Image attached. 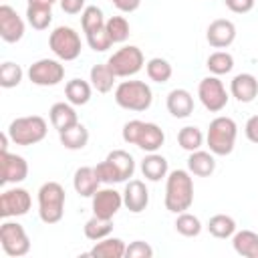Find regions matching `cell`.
<instances>
[{
    "label": "cell",
    "mask_w": 258,
    "mask_h": 258,
    "mask_svg": "<svg viewBox=\"0 0 258 258\" xmlns=\"http://www.w3.org/2000/svg\"><path fill=\"white\" fill-rule=\"evenodd\" d=\"M194 204V181L189 171L173 169L165 181V210L181 214Z\"/></svg>",
    "instance_id": "obj_1"
},
{
    "label": "cell",
    "mask_w": 258,
    "mask_h": 258,
    "mask_svg": "<svg viewBox=\"0 0 258 258\" xmlns=\"http://www.w3.org/2000/svg\"><path fill=\"white\" fill-rule=\"evenodd\" d=\"M101 183H121L135 173V159L123 149H113L101 163L95 165Z\"/></svg>",
    "instance_id": "obj_2"
},
{
    "label": "cell",
    "mask_w": 258,
    "mask_h": 258,
    "mask_svg": "<svg viewBox=\"0 0 258 258\" xmlns=\"http://www.w3.org/2000/svg\"><path fill=\"white\" fill-rule=\"evenodd\" d=\"M123 141L137 145L139 149H143L147 153H153L163 145L165 135L159 125L133 119V121L125 123V127H123Z\"/></svg>",
    "instance_id": "obj_3"
},
{
    "label": "cell",
    "mask_w": 258,
    "mask_h": 258,
    "mask_svg": "<svg viewBox=\"0 0 258 258\" xmlns=\"http://www.w3.org/2000/svg\"><path fill=\"white\" fill-rule=\"evenodd\" d=\"M153 93L143 81H123L115 89V103L127 111H145L151 107Z\"/></svg>",
    "instance_id": "obj_4"
},
{
    "label": "cell",
    "mask_w": 258,
    "mask_h": 258,
    "mask_svg": "<svg viewBox=\"0 0 258 258\" xmlns=\"http://www.w3.org/2000/svg\"><path fill=\"white\" fill-rule=\"evenodd\" d=\"M64 214V187L56 181H46L38 189V216L44 224H56Z\"/></svg>",
    "instance_id": "obj_5"
},
{
    "label": "cell",
    "mask_w": 258,
    "mask_h": 258,
    "mask_svg": "<svg viewBox=\"0 0 258 258\" xmlns=\"http://www.w3.org/2000/svg\"><path fill=\"white\" fill-rule=\"evenodd\" d=\"M238 127L230 117H216L208 127V147L214 155H230L236 143Z\"/></svg>",
    "instance_id": "obj_6"
},
{
    "label": "cell",
    "mask_w": 258,
    "mask_h": 258,
    "mask_svg": "<svg viewBox=\"0 0 258 258\" xmlns=\"http://www.w3.org/2000/svg\"><path fill=\"white\" fill-rule=\"evenodd\" d=\"M46 121L40 115H28L18 117L8 125L10 141L16 145H34L46 137Z\"/></svg>",
    "instance_id": "obj_7"
},
{
    "label": "cell",
    "mask_w": 258,
    "mask_h": 258,
    "mask_svg": "<svg viewBox=\"0 0 258 258\" xmlns=\"http://www.w3.org/2000/svg\"><path fill=\"white\" fill-rule=\"evenodd\" d=\"M48 46L60 60H75L81 54V36L71 26H56L48 36Z\"/></svg>",
    "instance_id": "obj_8"
},
{
    "label": "cell",
    "mask_w": 258,
    "mask_h": 258,
    "mask_svg": "<svg viewBox=\"0 0 258 258\" xmlns=\"http://www.w3.org/2000/svg\"><path fill=\"white\" fill-rule=\"evenodd\" d=\"M107 64L111 67L115 77H133L143 69L145 58H143V52L139 46L129 44V46H123L117 52H113L109 56Z\"/></svg>",
    "instance_id": "obj_9"
},
{
    "label": "cell",
    "mask_w": 258,
    "mask_h": 258,
    "mask_svg": "<svg viewBox=\"0 0 258 258\" xmlns=\"http://www.w3.org/2000/svg\"><path fill=\"white\" fill-rule=\"evenodd\" d=\"M0 244L2 250L12 258L24 256L30 250V238L18 222H4L0 226Z\"/></svg>",
    "instance_id": "obj_10"
},
{
    "label": "cell",
    "mask_w": 258,
    "mask_h": 258,
    "mask_svg": "<svg viewBox=\"0 0 258 258\" xmlns=\"http://www.w3.org/2000/svg\"><path fill=\"white\" fill-rule=\"evenodd\" d=\"M198 97L202 101V105L210 111V113H220L226 105H228V93L224 83L214 75V77H206L200 81L198 85Z\"/></svg>",
    "instance_id": "obj_11"
},
{
    "label": "cell",
    "mask_w": 258,
    "mask_h": 258,
    "mask_svg": "<svg viewBox=\"0 0 258 258\" xmlns=\"http://www.w3.org/2000/svg\"><path fill=\"white\" fill-rule=\"evenodd\" d=\"M28 79L38 87H54L64 79V67L54 58H40L30 64Z\"/></svg>",
    "instance_id": "obj_12"
},
{
    "label": "cell",
    "mask_w": 258,
    "mask_h": 258,
    "mask_svg": "<svg viewBox=\"0 0 258 258\" xmlns=\"http://www.w3.org/2000/svg\"><path fill=\"white\" fill-rule=\"evenodd\" d=\"M28 175V163L22 155L0 151V183H20Z\"/></svg>",
    "instance_id": "obj_13"
},
{
    "label": "cell",
    "mask_w": 258,
    "mask_h": 258,
    "mask_svg": "<svg viewBox=\"0 0 258 258\" xmlns=\"http://www.w3.org/2000/svg\"><path fill=\"white\" fill-rule=\"evenodd\" d=\"M30 194L24 187H14L6 189L0 196V216L2 218H12V216H24L30 210Z\"/></svg>",
    "instance_id": "obj_14"
},
{
    "label": "cell",
    "mask_w": 258,
    "mask_h": 258,
    "mask_svg": "<svg viewBox=\"0 0 258 258\" xmlns=\"http://www.w3.org/2000/svg\"><path fill=\"white\" fill-rule=\"evenodd\" d=\"M121 206H123V194H119L113 187L97 189L93 196V214L99 218L113 220V216L121 210Z\"/></svg>",
    "instance_id": "obj_15"
},
{
    "label": "cell",
    "mask_w": 258,
    "mask_h": 258,
    "mask_svg": "<svg viewBox=\"0 0 258 258\" xmlns=\"http://www.w3.org/2000/svg\"><path fill=\"white\" fill-rule=\"evenodd\" d=\"M0 36L4 42H18L24 36V20L8 4L0 6Z\"/></svg>",
    "instance_id": "obj_16"
},
{
    "label": "cell",
    "mask_w": 258,
    "mask_h": 258,
    "mask_svg": "<svg viewBox=\"0 0 258 258\" xmlns=\"http://www.w3.org/2000/svg\"><path fill=\"white\" fill-rule=\"evenodd\" d=\"M149 204V191L141 179H129L125 189H123V206L133 212L141 214Z\"/></svg>",
    "instance_id": "obj_17"
},
{
    "label": "cell",
    "mask_w": 258,
    "mask_h": 258,
    "mask_svg": "<svg viewBox=\"0 0 258 258\" xmlns=\"http://www.w3.org/2000/svg\"><path fill=\"white\" fill-rule=\"evenodd\" d=\"M206 38L210 42V46L214 48H226L234 42L236 38V26L232 20H226V18H218L214 20L210 26H208V32H206Z\"/></svg>",
    "instance_id": "obj_18"
},
{
    "label": "cell",
    "mask_w": 258,
    "mask_h": 258,
    "mask_svg": "<svg viewBox=\"0 0 258 258\" xmlns=\"http://www.w3.org/2000/svg\"><path fill=\"white\" fill-rule=\"evenodd\" d=\"M26 18L34 30H46L52 22L50 0H26Z\"/></svg>",
    "instance_id": "obj_19"
},
{
    "label": "cell",
    "mask_w": 258,
    "mask_h": 258,
    "mask_svg": "<svg viewBox=\"0 0 258 258\" xmlns=\"http://www.w3.org/2000/svg\"><path fill=\"white\" fill-rule=\"evenodd\" d=\"M230 93L240 103H252L258 97V79L250 73H240L230 83Z\"/></svg>",
    "instance_id": "obj_20"
},
{
    "label": "cell",
    "mask_w": 258,
    "mask_h": 258,
    "mask_svg": "<svg viewBox=\"0 0 258 258\" xmlns=\"http://www.w3.org/2000/svg\"><path fill=\"white\" fill-rule=\"evenodd\" d=\"M167 111L177 117V119H185L194 113V97L189 95V91L185 89H173L167 95Z\"/></svg>",
    "instance_id": "obj_21"
},
{
    "label": "cell",
    "mask_w": 258,
    "mask_h": 258,
    "mask_svg": "<svg viewBox=\"0 0 258 258\" xmlns=\"http://www.w3.org/2000/svg\"><path fill=\"white\" fill-rule=\"evenodd\" d=\"M99 183L101 179L97 177V171L95 167H79L75 171V177H73V185H75V191L83 198H93L95 191L99 189Z\"/></svg>",
    "instance_id": "obj_22"
},
{
    "label": "cell",
    "mask_w": 258,
    "mask_h": 258,
    "mask_svg": "<svg viewBox=\"0 0 258 258\" xmlns=\"http://www.w3.org/2000/svg\"><path fill=\"white\" fill-rule=\"evenodd\" d=\"M48 115H50V123H52V127H54L58 133L79 123L77 111H75L73 105H69V103H54V105L50 107Z\"/></svg>",
    "instance_id": "obj_23"
},
{
    "label": "cell",
    "mask_w": 258,
    "mask_h": 258,
    "mask_svg": "<svg viewBox=\"0 0 258 258\" xmlns=\"http://www.w3.org/2000/svg\"><path fill=\"white\" fill-rule=\"evenodd\" d=\"M187 169H189V173H194V175H198V177H208V175H212L214 169H216L214 153H212V151H210V153H208V151H200V149L191 151L189 157H187Z\"/></svg>",
    "instance_id": "obj_24"
},
{
    "label": "cell",
    "mask_w": 258,
    "mask_h": 258,
    "mask_svg": "<svg viewBox=\"0 0 258 258\" xmlns=\"http://www.w3.org/2000/svg\"><path fill=\"white\" fill-rule=\"evenodd\" d=\"M232 246L244 258H258V234L252 230L236 232L232 238Z\"/></svg>",
    "instance_id": "obj_25"
},
{
    "label": "cell",
    "mask_w": 258,
    "mask_h": 258,
    "mask_svg": "<svg viewBox=\"0 0 258 258\" xmlns=\"http://www.w3.org/2000/svg\"><path fill=\"white\" fill-rule=\"evenodd\" d=\"M141 173L145 179L149 181H159L167 175V159L159 153H149L143 161H141Z\"/></svg>",
    "instance_id": "obj_26"
},
{
    "label": "cell",
    "mask_w": 258,
    "mask_h": 258,
    "mask_svg": "<svg viewBox=\"0 0 258 258\" xmlns=\"http://www.w3.org/2000/svg\"><path fill=\"white\" fill-rule=\"evenodd\" d=\"M125 242L121 240V238H103V240H99L93 248H91V252H89V256H97V258H121V256H125Z\"/></svg>",
    "instance_id": "obj_27"
},
{
    "label": "cell",
    "mask_w": 258,
    "mask_h": 258,
    "mask_svg": "<svg viewBox=\"0 0 258 258\" xmlns=\"http://www.w3.org/2000/svg\"><path fill=\"white\" fill-rule=\"evenodd\" d=\"M58 137H60V143H62L67 149H73V151L83 149V147L89 143V131H87V127L81 125V123H77V125H73V127L60 131Z\"/></svg>",
    "instance_id": "obj_28"
},
{
    "label": "cell",
    "mask_w": 258,
    "mask_h": 258,
    "mask_svg": "<svg viewBox=\"0 0 258 258\" xmlns=\"http://www.w3.org/2000/svg\"><path fill=\"white\" fill-rule=\"evenodd\" d=\"M115 73L111 71V67L105 62V64H95L91 69V85L93 89H97L99 93H109L115 85Z\"/></svg>",
    "instance_id": "obj_29"
},
{
    "label": "cell",
    "mask_w": 258,
    "mask_h": 258,
    "mask_svg": "<svg viewBox=\"0 0 258 258\" xmlns=\"http://www.w3.org/2000/svg\"><path fill=\"white\" fill-rule=\"evenodd\" d=\"M208 232L214 238H220V240L230 238V236L236 234V222H234V218H230L226 214H216L208 222Z\"/></svg>",
    "instance_id": "obj_30"
},
{
    "label": "cell",
    "mask_w": 258,
    "mask_h": 258,
    "mask_svg": "<svg viewBox=\"0 0 258 258\" xmlns=\"http://www.w3.org/2000/svg\"><path fill=\"white\" fill-rule=\"evenodd\" d=\"M64 95L71 105H87L91 99V85L83 79H73L67 83Z\"/></svg>",
    "instance_id": "obj_31"
},
{
    "label": "cell",
    "mask_w": 258,
    "mask_h": 258,
    "mask_svg": "<svg viewBox=\"0 0 258 258\" xmlns=\"http://www.w3.org/2000/svg\"><path fill=\"white\" fill-rule=\"evenodd\" d=\"M113 232V220H107V218H99L93 214L91 220H87L85 224V236L93 242H99L103 238H107L109 234Z\"/></svg>",
    "instance_id": "obj_32"
},
{
    "label": "cell",
    "mask_w": 258,
    "mask_h": 258,
    "mask_svg": "<svg viewBox=\"0 0 258 258\" xmlns=\"http://www.w3.org/2000/svg\"><path fill=\"white\" fill-rule=\"evenodd\" d=\"M206 67L212 75L220 77V75H226L234 69V56L226 50H218V52H212L206 60Z\"/></svg>",
    "instance_id": "obj_33"
},
{
    "label": "cell",
    "mask_w": 258,
    "mask_h": 258,
    "mask_svg": "<svg viewBox=\"0 0 258 258\" xmlns=\"http://www.w3.org/2000/svg\"><path fill=\"white\" fill-rule=\"evenodd\" d=\"M177 143H179L181 149H185V151L191 153V151H196V149L202 147V143H204V133H202L198 127L187 125V127L179 129V133H177Z\"/></svg>",
    "instance_id": "obj_34"
},
{
    "label": "cell",
    "mask_w": 258,
    "mask_h": 258,
    "mask_svg": "<svg viewBox=\"0 0 258 258\" xmlns=\"http://www.w3.org/2000/svg\"><path fill=\"white\" fill-rule=\"evenodd\" d=\"M105 16H103V10L99 6H87L81 14V26H83V32L89 34L93 30H99L105 26Z\"/></svg>",
    "instance_id": "obj_35"
},
{
    "label": "cell",
    "mask_w": 258,
    "mask_h": 258,
    "mask_svg": "<svg viewBox=\"0 0 258 258\" xmlns=\"http://www.w3.org/2000/svg\"><path fill=\"white\" fill-rule=\"evenodd\" d=\"M145 71H147V77L151 81H155V83H167L171 79V73H173L171 71V64L165 58H159V56L151 58L145 64Z\"/></svg>",
    "instance_id": "obj_36"
},
{
    "label": "cell",
    "mask_w": 258,
    "mask_h": 258,
    "mask_svg": "<svg viewBox=\"0 0 258 258\" xmlns=\"http://www.w3.org/2000/svg\"><path fill=\"white\" fill-rule=\"evenodd\" d=\"M175 230L185 238H194L202 232V222L198 216H194L189 212H181L175 220Z\"/></svg>",
    "instance_id": "obj_37"
},
{
    "label": "cell",
    "mask_w": 258,
    "mask_h": 258,
    "mask_svg": "<svg viewBox=\"0 0 258 258\" xmlns=\"http://www.w3.org/2000/svg\"><path fill=\"white\" fill-rule=\"evenodd\" d=\"M105 28H107V32H109L113 44H115V42H125V40L129 38V22H127L123 16H111V18L105 22Z\"/></svg>",
    "instance_id": "obj_38"
},
{
    "label": "cell",
    "mask_w": 258,
    "mask_h": 258,
    "mask_svg": "<svg viewBox=\"0 0 258 258\" xmlns=\"http://www.w3.org/2000/svg\"><path fill=\"white\" fill-rule=\"evenodd\" d=\"M22 81V69L20 64L16 62H2L0 67V87L4 89H12V87H18Z\"/></svg>",
    "instance_id": "obj_39"
},
{
    "label": "cell",
    "mask_w": 258,
    "mask_h": 258,
    "mask_svg": "<svg viewBox=\"0 0 258 258\" xmlns=\"http://www.w3.org/2000/svg\"><path fill=\"white\" fill-rule=\"evenodd\" d=\"M87 42H89V46H91L95 52H103V50H107V48L113 44V40H111V36H109V32H107L105 26L99 28V30L89 32V34H87Z\"/></svg>",
    "instance_id": "obj_40"
},
{
    "label": "cell",
    "mask_w": 258,
    "mask_h": 258,
    "mask_svg": "<svg viewBox=\"0 0 258 258\" xmlns=\"http://www.w3.org/2000/svg\"><path fill=\"white\" fill-rule=\"evenodd\" d=\"M125 256L127 258H151L153 256V248L143 240H135L125 248Z\"/></svg>",
    "instance_id": "obj_41"
},
{
    "label": "cell",
    "mask_w": 258,
    "mask_h": 258,
    "mask_svg": "<svg viewBox=\"0 0 258 258\" xmlns=\"http://www.w3.org/2000/svg\"><path fill=\"white\" fill-rule=\"evenodd\" d=\"M226 2V8L236 12V14H246L254 8V2L256 0H224Z\"/></svg>",
    "instance_id": "obj_42"
},
{
    "label": "cell",
    "mask_w": 258,
    "mask_h": 258,
    "mask_svg": "<svg viewBox=\"0 0 258 258\" xmlns=\"http://www.w3.org/2000/svg\"><path fill=\"white\" fill-rule=\"evenodd\" d=\"M60 2V8L62 12L67 14H79L81 10H85V0H58Z\"/></svg>",
    "instance_id": "obj_43"
},
{
    "label": "cell",
    "mask_w": 258,
    "mask_h": 258,
    "mask_svg": "<svg viewBox=\"0 0 258 258\" xmlns=\"http://www.w3.org/2000/svg\"><path fill=\"white\" fill-rule=\"evenodd\" d=\"M244 133H246V137H248L252 143H258V115H252V117L246 121Z\"/></svg>",
    "instance_id": "obj_44"
},
{
    "label": "cell",
    "mask_w": 258,
    "mask_h": 258,
    "mask_svg": "<svg viewBox=\"0 0 258 258\" xmlns=\"http://www.w3.org/2000/svg\"><path fill=\"white\" fill-rule=\"evenodd\" d=\"M111 2H113V6H115L117 10H121V12H133V10H137L139 4H141V0H111Z\"/></svg>",
    "instance_id": "obj_45"
},
{
    "label": "cell",
    "mask_w": 258,
    "mask_h": 258,
    "mask_svg": "<svg viewBox=\"0 0 258 258\" xmlns=\"http://www.w3.org/2000/svg\"><path fill=\"white\" fill-rule=\"evenodd\" d=\"M8 139H10L8 133H2L0 135V151H8Z\"/></svg>",
    "instance_id": "obj_46"
},
{
    "label": "cell",
    "mask_w": 258,
    "mask_h": 258,
    "mask_svg": "<svg viewBox=\"0 0 258 258\" xmlns=\"http://www.w3.org/2000/svg\"><path fill=\"white\" fill-rule=\"evenodd\" d=\"M50 2H56V0H50Z\"/></svg>",
    "instance_id": "obj_47"
}]
</instances>
